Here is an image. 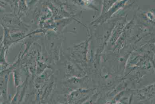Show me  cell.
Returning a JSON list of instances; mask_svg holds the SVG:
<instances>
[{
    "label": "cell",
    "mask_w": 155,
    "mask_h": 104,
    "mask_svg": "<svg viewBox=\"0 0 155 104\" xmlns=\"http://www.w3.org/2000/svg\"><path fill=\"white\" fill-rule=\"evenodd\" d=\"M5 71L0 77V92L5 99H7V90L10 71Z\"/></svg>",
    "instance_id": "6da1fadb"
}]
</instances>
